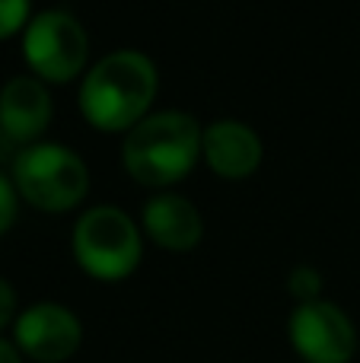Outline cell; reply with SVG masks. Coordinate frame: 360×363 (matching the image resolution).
Here are the masks:
<instances>
[{
  "label": "cell",
  "instance_id": "cell-1",
  "mask_svg": "<svg viewBox=\"0 0 360 363\" xmlns=\"http://www.w3.org/2000/svg\"><path fill=\"white\" fill-rule=\"evenodd\" d=\"M159 74L153 57L118 48L96 61L80 83V112L96 131H131L150 115Z\"/></svg>",
  "mask_w": 360,
  "mask_h": 363
},
{
  "label": "cell",
  "instance_id": "cell-2",
  "mask_svg": "<svg viewBox=\"0 0 360 363\" xmlns=\"http://www.w3.org/2000/svg\"><path fill=\"white\" fill-rule=\"evenodd\" d=\"M204 128L189 112H150L128 131L121 163L140 185H176L201 160Z\"/></svg>",
  "mask_w": 360,
  "mask_h": 363
},
{
  "label": "cell",
  "instance_id": "cell-3",
  "mask_svg": "<svg viewBox=\"0 0 360 363\" xmlns=\"http://www.w3.org/2000/svg\"><path fill=\"white\" fill-rule=\"evenodd\" d=\"M13 185L38 211L61 213L77 207L89 191V169L70 147L38 140L16 153Z\"/></svg>",
  "mask_w": 360,
  "mask_h": 363
},
{
  "label": "cell",
  "instance_id": "cell-4",
  "mask_svg": "<svg viewBox=\"0 0 360 363\" xmlns=\"http://www.w3.org/2000/svg\"><path fill=\"white\" fill-rule=\"evenodd\" d=\"M144 252V236L131 213L99 204L80 213L74 226V258L96 281H125L134 274Z\"/></svg>",
  "mask_w": 360,
  "mask_h": 363
},
{
  "label": "cell",
  "instance_id": "cell-5",
  "mask_svg": "<svg viewBox=\"0 0 360 363\" xmlns=\"http://www.w3.org/2000/svg\"><path fill=\"white\" fill-rule=\"evenodd\" d=\"M23 57L45 83H67L83 74L89 57V35L67 10H45L29 19L23 32Z\"/></svg>",
  "mask_w": 360,
  "mask_h": 363
},
{
  "label": "cell",
  "instance_id": "cell-6",
  "mask_svg": "<svg viewBox=\"0 0 360 363\" xmlns=\"http://www.w3.org/2000/svg\"><path fill=\"white\" fill-rule=\"evenodd\" d=\"M291 345L306 363H351L357 354V328L335 303H300L291 315Z\"/></svg>",
  "mask_w": 360,
  "mask_h": 363
},
{
  "label": "cell",
  "instance_id": "cell-7",
  "mask_svg": "<svg viewBox=\"0 0 360 363\" xmlns=\"http://www.w3.org/2000/svg\"><path fill=\"white\" fill-rule=\"evenodd\" d=\"M13 345L35 363H64L80 351L83 325L61 303H35L13 322Z\"/></svg>",
  "mask_w": 360,
  "mask_h": 363
},
{
  "label": "cell",
  "instance_id": "cell-8",
  "mask_svg": "<svg viewBox=\"0 0 360 363\" xmlns=\"http://www.w3.org/2000/svg\"><path fill=\"white\" fill-rule=\"evenodd\" d=\"M51 96L45 80H38L35 74L13 77L0 89V131L10 140L29 144L48 128L51 121Z\"/></svg>",
  "mask_w": 360,
  "mask_h": 363
},
{
  "label": "cell",
  "instance_id": "cell-9",
  "mask_svg": "<svg viewBox=\"0 0 360 363\" xmlns=\"http://www.w3.org/2000/svg\"><path fill=\"white\" fill-rule=\"evenodd\" d=\"M201 157L220 179H249L261 163V138L236 118H220L204 128Z\"/></svg>",
  "mask_w": 360,
  "mask_h": 363
},
{
  "label": "cell",
  "instance_id": "cell-10",
  "mask_svg": "<svg viewBox=\"0 0 360 363\" xmlns=\"http://www.w3.org/2000/svg\"><path fill=\"white\" fill-rule=\"evenodd\" d=\"M144 233L166 252H191L204 236V217L182 194H153L144 204Z\"/></svg>",
  "mask_w": 360,
  "mask_h": 363
},
{
  "label": "cell",
  "instance_id": "cell-11",
  "mask_svg": "<svg viewBox=\"0 0 360 363\" xmlns=\"http://www.w3.org/2000/svg\"><path fill=\"white\" fill-rule=\"evenodd\" d=\"M287 290H291L300 303H313V300H319V294H322V277H319L316 268L300 264V268H293L291 277H287Z\"/></svg>",
  "mask_w": 360,
  "mask_h": 363
},
{
  "label": "cell",
  "instance_id": "cell-12",
  "mask_svg": "<svg viewBox=\"0 0 360 363\" xmlns=\"http://www.w3.org/2000/svg\"><path fill=\"white\" fill-rule=\"evenodd\" d=\"M26 19H29V0H0V42L26 29L29 26Z\"/></svg>",
  "mask_w": 360,
  "mask_h": 363
},
{
  "label": "cell",
  "instance_id": "cell-13",
  "mask_svg": "<svg viewBox=\"0 0 360 363\" xmlns=\"http://www.w3.org/2000/svg\"><path fill=\"white\" fill-rule=\"evenodd\" d=\"M16 204H19V191L6 176H0V236L13 226L16 220Z\"/></svg>",
  "mask_w": 360,
  "mask_h": 363
},
{
  "label": "cell",
  "instance_id": "cell-14",
  "mask_svg": "<svg viewBox=\"0 0 360 363\" xmlns=\"http://www.w3.org/2000/svg\"><path fill=\"white\" fill-rule=\"evenodd\" d=\"M16 290H13L10 281H4L0 277V332H4L6 325H13L16 322Z\"/></svg>",
  "mask_w": 360,
  "mask_h": 363
},
{
  "label": "cell",
  "instance_id": "cell-15",
  "mask_svg": "<svg viewBox=\"0 0 360 363\" xmlns=\"http://www.w3.org/2000/svg\"><path fill=\"white\" fill-rule=\"evenodd\" d=\"M0 363H23L19 347L13 345V341H6V338H0Z\"/></svg>",
  "mask_w": 360,
  "mask_h": 363
}]
</instances>
